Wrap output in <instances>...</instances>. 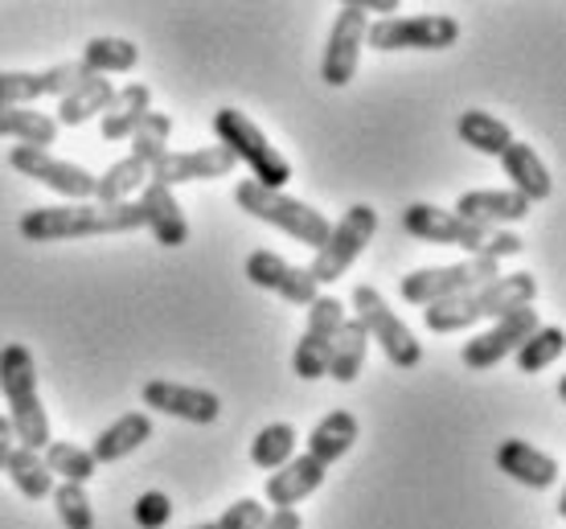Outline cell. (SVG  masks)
I'll return each instance as SVG.
<instances>
[{
    "mask_svg": "<svg viewBox=\"0 0 566 529\" xmlns=\"http://www.w3.org/2000/svg\"><path fill=\"white\" fill-rule=\"evenodd\" d=\"M140 226V201H124V205H99V201L38 205V210H25L17 222L25 243H71V239H95V234H128V230Z\"/></svg>",
    "mask_w": 566,
    "mask_h": 529,
    "instance_id": "6da1fadb",
    "label": "cell"
},
{
    "mask_svg": "<svg viewBox=\"0 0 566 529\" xmlns=\"http://www.w3.org/2000/svg\"><path fill=\"white\" fill-rule=\"evenodd\" d=\"M538 300V279L530 272H513V275H496L493 284L476 287L468 296H455L448 304H431L423 308V325L431 332H464L481 320H501L513 308H525V304Z\"/></svg>",
    "mask_w": 566,
    "mask_h": 529,
    "instance_id": "7a4b0ae2",
    "label": "cell"
},
{
    "mask_svg": "<svg viewBox=\"0 0 566 529\" xmlns=\"http://www.w3.org/2000/svg\"><path fill=\"white\" fill-rule=\"evenodd\" d=\"M0 390L9 402V427L13 440H21V447L29 452H45L50 447V415L38 394V361L25 345H4L0 349Z\"/></svg>",
    "mask_w": 566,
    "mask_h": 529,
    "instance_id": "3957f363",
    "label": "cell"
},
{
    "mask_svg": "<svg viewBox=\"0 0 566 529\" xmlns=\"http://www.w3.org/2000/svg\"><path fill=\"white\" fill-rule=\"evenodd\" d=\"M213 136H218V144L227 148L230 157L242 160V165L251 169V181H255V186L283 193V186L292 181L287 157L268 140V131L259 128L247 112H239V107H218V112H213Z\"/></svg>",
    "mask_w": 566,
    "mask_h": 529,
    "instance_id": "277c9868",
    "label": "cell"
},
{
    "mask_svg": "<svg viewBox=\"0 0 566 529\" xmlns=\"http://www.w3.org/2000/svg\"><path fill=\"white\" fill-rule=\"evenodd\" d=\"M234 205H239L242 214L259 218V222H268V226L283 230L287 239H296V243L312 246V251H321L328 239V222L321 210H312L308 201H296L287 198V193H275V189H263L255 181H239L234 186Z\"/></svg>",
    "mask_w": 566,
    "mask_h": 529,
    "instance_id": "5b68a950",
    "label": "cell"
},
{
    "mask_svg": "<svg viewBox=\"0 0 566 529\" xmlns=\"http://www.w3.org/2000/svg\"><path fill=\"white\" fill-rule=\"evenodd\" d=\"M496 275H501V263L468 255L460 263H443V267H423V272L402 275L398 296L407 304H415V308H431V304H448L455 296H468L476 287L493 284Z\"/></svg>",
    "mask_w": 566,
    "mask_h": 529,
    "instance_id": "8992f818",
    "label": "cell"
},
{
    "mask_svg": "<svg viewBox=\"0 0 566 529\" xmlns=\"http://www.w3.org/2000/svg\"><path fill=\"white\" fill-rule=\"evenodd\" d=\"M374 234H378V210H374L369 201H357V205H349V210L333 222L325 246H321V251H316V258L308 263V275L316 279V287L337 284L340 275L357 263V255L374 243Z\"/></svg>",
    "mask_w": 566,
    "mask_h": 529,
    "instance_id": "52a82bcc",
    "label": "cell"
},
{
    "mask_svg": "<svg viewBox=\"0 0 566 529\" xmlns=\"http://www.w3.org/2000/svg\"><path fill=\"white\" fill-rule=\"evenodd\" d=\"M460 21L452 13H411V17H386L369 21L366 45L378 54L395 50H452L460 42Z\"/></svg>",
    "mask_w": 566,
    "mask_h": 529,
    "instance_id": "ba28073f",
    "label": "cell"
},
{
    "mask_svg": "<svg viewBox=\"0 0 566 529\" xmlns=\"http://www.w3.org/2000/svg\"><path fill=\"white\" fill-rule=\"evenodd\" d=\"M349 304L357 308V320H361L366 337L382 345L386 361H390L395 370H415V366L423 361V345L415 341V332L398 320V313L386 304V296L378 292V287L357 284L354 300H349Z\"/></svg>",
    "mask_w": 566,
    "mask_h": 529,
    "instance_id": "9c48e42d",
    "label": "cell"
},
{
    "mask_svg": "<svg viewBox=\"0 0 566 529\" xmlns=\"http://www.w3.org/2000/svg\"><path fill=\"white\" fill-rule=\"evenodd\" d=\"M366 29H369V17H366V9H361V0L340 4L337 17H333V29H328L325 57H321V78H325V86L340 91V86H349L357 78Z\"/></svg>",
    "mask_w": 566,
    "mask_h": 529,
    "instance_id": "30bf717a",
    "label": "cell"
},
{
    "mask_svg": "<svg viewBox=\"0 0 566 529\" xmlns=\"http://www.w3.org/2000/svg\"><path fill=\"white\" fill-rule=\"evenodd\" d=\"M9 169L45 186L50 193H62L66 201H91L95 198V172L74 165V160H62L54 152H42V148H25L17 144L9 152Z\"/></svg>",
    "mask_w": 566,
    "mask_h": 529,
    "instance_id": "8fae6325",
    "label": "cell"
},
{
    "mask_svg": "<svg viewBox=\"0 0 566 529\" xmlns=\"http://www.w3.org/2000/svg\"><path fill=\"white\" fill-rule=\"evenodd\" d=\"M402 230L419 239V243H431V246H460L468 255L484 258V246H489V234L493 230H481V226H468L464 218H455L452 210H439L431 201H411L407 210H402Z\"/></svg>",
    "mask_w": 566,
    "mask_h": 529,
    "instance_id": "7c38bea8",
    "label": "cell"
},
{
    "mask_svg": "<svg viewBox=\"0 0 566 529\" xmlns=\"http://www.w3.org/2000/svg\"><path fill=\"white\" fill-rule=\"evenodd\" d=\"M538 308L534 304H525V308H513V313H505L501 320H496L493 329L476 332L472 341H464V349H460V361H464V370H493L496 361H505L517 353V345L530 337V332H538Z\"/></svg>",
    "mask_w": 566,
    "mask_h": 529,
    "instance_id": "4fadbf2b",
    "label": "cell"
},
{
    "mask_svg": "<svg viewBox=\"0 0 566 529\" xmlns=\"http://www.w3.org/2000/svg\"><path fill=\"white\" fill-rule=\"evenodd\" d=\"M345 325V304L337 296H316L308 304V329L296 341V353H292V373L304 378V382H316L325 378L328 366V349H333V337Z\"/></svg>",
    "mask_w": 566,
    "mask_h": 529,
    "instance_id": "5bb4252c",
    "label": "cell"
},
{
    "mask_svg": "<svg viewBox=\"0 0 566 529\" xmlns=\"http://www.w3.org/2000/svg\"><path fill=\"white\" fill-rule=\"evenodd\" d=\"M140 402L148 411H160V415L181 419V423H198V427H210L213 419L222 415V399L213 390L185 387V382H169V378L144 382Z\"/></svg>",
    "mask_w": 566,
    "mask_h": 529,
    "instance_id": "9a60e30c",
    "label": "cell"
},
{
    "mask_svg": "<svg viewBox=\"0 0 566 529\" xmlns=\"http://www.w3.org/2000/svg\"><path fill=\"white\" fill-rule=\"evenodd\" d=\"M83 78L86 71L78 66V57L45 66V71H0V107H29V103L45 99V95L62 99Z\"/></svg>",
    "mask_w": 566,
    "mask_h": 529,
    "instance_id": "2e32d148",
    "label": "cell"
},
{
    "mask_svg": "<svg viewBox=\"0 0 566 529\" xmlns=\"http://www.w3.org/2000/svg\"><path fill=\"white\" fill-rule=\"evenodd\" d=\"M242 272H247V279L255 287L275 292L280 300L296 304V308H308V304L321 296V287H316V279L308 275V267H292V263L283 255H275V251H251Z\"/></svg>",
    "mask_w": 566,
    "mask_h": 529,
    "instance_id": "e0dca14e",
    "label": "cell"
},
{
    "mask_svg": "<svg viewBox=\"0 0 566 529\" xmlns=\"http://www.w3.org/2000/svg\"><path fill=\"white\" fill-rule=\"evenodd\" d=\"M230 172H234V157L222 144H210V148H193V152H165L148 169V181L177 189L189 186V181H218V177H230Z\"/></svg>",
    "mask_w": 566,
    "mask_h": 529,
    "instance_id": "ac0fdd59",
    "label": "cell"
},
{
    "mask_svg": "<svg viewBox=\"0 0 566 529\" xmlns=\"http://www.w3.org/2000/svg\"><path fill=\"white\" fill-rule=\"evenodd\" d=\"M455 218H464L468 226H481V230H501L513 226L530 218V201L513 189H468L455 198Z\"/></svg>",
    "mask_w": 566,
    "mask_h": 529,
    "instance_id": "d6986e66",
    "label": "cell"
},
{
    "mask_svg": "<svg viewBox=\"0 0 566 529\" xmlns=\"http://www.w3.org/2000/svg\"><path fill=\"white\" fill-rule=\"evenodd\" d=\"M325 476H328V468L321 459H312L308 452H300V456H292L283 464L280 473L268 476V505H275V509H296L304 497H312L316 488L325 485Z\"/></svg>",
    "mask_w": 566,
    "mask_h": 529,
    "instance_id": "ffe728a7",
    "label": "cell"
},
{
    "mask_svg": "<svg viewBox=\"0 0 566 529\" xmlns=\"http://www.w3.org/2000/svg\"><path fill=\"white\" fill-rule=\"evenodd\" d=\"M496 468L525 488H551L558 480V459L525 440H501L496 444Z\"/></svg>",
    "mask_w": 566,
    "mask_h": 529,
    "instance_id": "44dd1931",
    "label": "cell"
},
{
    "mask_svg": "<svg viewBox=\"0 0 566 529\" xmlns=\"http://www.w3.org/2000/svg\"><path fill=\"white\" fill-rule=\"evenodd\" d=\"M496 160H501V169H505V177H510L513 193H522L530 205H534V201H546L554 193L551 169H546V160H542L530 144L513 140Z\"/></svg>",
    "mask_w": 566,
    "mask_h": 529,
    "instance_id": "7402d4cb",
    "label": "cell"
},
{
    "mask_svg": "<svg viewBox=\"0 0 566 529\" xmlns=\"http://www.w3.org/2000/svg\"><path fill=\"white\" fill-rule=\"evenodd\" d=\"M148 440H153V415L148 411H128V415H119L115 423H107L86 452H91L95 464H115V459L132 456L136 447H144Z\"/></svg>",
    "mask_w": 566,
    "mask_h": 529,
    "instance_id": "603a6c76",
    "label": "cell"
},
{
    "mask_svg": "<svg viewBox=\"0 0 566 529\" xmlns=\"http://www.w3.org/2000/svg\"><path fill=\"white\" fill-rule=\"evenodd\" d=\"M140 210H144V226L153 230V239L160 246H185L189 243V222H185L172 189L148 181L144 193H140Z\"/></svg>",
    "mask_w": 566,
    "mask_h": 529,
    "instance_id": "cb8c5ba5",
    "label": "cell"
},
{
    "mask_svg": "<svg viewBox=\"0 0 566 529\" xmlns=\"http://www.w3.org/2000/svg\"><path fill=\"white\" fill-rule=\"evenodd\" d=\"M115 99L112 78H99V74H86L83 83L71 86L62 99H57V128H83L95 115L107 112V103Z\"/></svg>",
    "mask_w": 566,
    "mask_h": 529,
    "instance_id": "d4e9b609",
    "label": "cell"
},
{
    "mask_svg": "<svg viewBox=\"0 0 566 529\" xmlns=\"http://www.w3.org/2000/svg\"><path fill=\"white\" fill-rule=\"evenodd\" d=\"M153 112V91L144 83H128L115 91V99L103 112V140H132V131L144 124V115Z\"/></svg>",
    "mask_w": 566,
    "mask_h": 529,
    "instance_id": "484cf974",
    "label": "cell"
},
{
    "mask_svg": "<svg viewBox=\"0 0 566 529\" xmlns=\"http://www.w3.org/2000/svg\"><path fill=\"white\" fill-rule=\"evenodd\" d=\"M361 435V423H357L354 411H328L308 435V456L321 459L325 468H333L340 456H349V447L357 444Z\"/></svg>",
    "mask_w": 566,
    "mask_h": 529,
    "instance_id": "4316f807",
    "label": "cell"
},
{
    "mask_svg": "<svg viewBox=\"0 0 566 529\" xmlns=\"http://www.w3.org/2000/svg\"><path fill=\"white\" fill-rule=\"evenodd\" d=\"M366 349H369V337H366V329H361V320H357V316H345V325L337 329L333 349H328L325 378H333L340 387L357 382V373L366 366Z\"/></svg>",
    "mask_w": 566,
    "mask_h": 529,
    "instance_id": "83f0119b",
    "label": "cell"
},
{
    "mask_svg": "<svg viewBox=\"0 0 566 529\" xmlns=\"http://www.w3.org/2000/svg\"><path fill=\"white\" fill-rule=\"evenodd\" d=\"M455 136H460L472 152H484V157H501V152L513 144L510 124L489 112H481V107H472V112H464L460 119H455Z\"/></svg>",
    "mask_w": 566,
    "mask_h": 529,
    "instance_id": "f1b7e54d",
    "label": "cell"
},
{
    "mask_svg": "<svg viewBox=\"0 0 566 529\" xmlns=\"http://www.w3.org/2000/svg\"><path fill=\"white\" fill-rule=\"evenodd\" d=\"M0 140H17L45 152V144L57 140V119L33 107H0Z\"/></svg>",
    "mask_w": 566,
    "mask_h": 529,
    "instance_id": "f546056e",
    "label": "cell"
},
{
    "mask_svg": "<svg viewBox=\"0 0 566 529\" xmlns=\"http://www.w3.org/2000/svg\"><path fill=\"white\" fill-rule=\"evenodd\" d=\"M136 62H140V45H132L128 38H91L83 45V57H78V66L86 74H128L136 71Z\"/></svg>",
    "mask_w": 566,
    "mask_h": 529,
    "instance_id": "4dcf8cb0",
    "label": "cell"
},
{
    "mask_svg": "<svg viewBox=\"0 0 566 529\" xmlns=\"http://www.w3.org/2000/svg\"><path fill=\"white\" fill-rule=\"evenodd\" d=\"M144 186H148V165H140L136 157H124L115 160L103 177H95V198L91 201H99V205H124Z\"/></svg>",
    "mask_w": 566,
    "mask_h": 529,
    "instance_id": "1f68e13d",
    "label": "cell"
},
{
    "mask_svg": "<svg viewBox=\"0 0 566 529\" xmlns=\"http://www.w3.org/2000/svg\"><path fill=\"white\" fill-rule=\"evenodd\" d=\"M4 473H9V480L17 485V493L29 497V501H42V497L54 493V476H50V468L42 464V452L13 447L9 459H4Z\"/></svg>",
    "mask_w": 566,
    "mask_h": 529,
    "instance_id": "d6a6232c",
    "label": "cell"
},
{
    "mask_svg": "<svg viewBox=\"0 0 566 529\" xmlns=\"http://www.w3.org/2000/svg\"><path fill=\"white\" fill-rule=\"evenodd\" d=\"M296 440L300 435L292 423H268V427L251 440V464L263 468V473H280L283 464L296 456Z\"/></svg>",
    "mask_w": 566,
    "mask_h": 529,
    "instance_id": "836d02e7",
    "label": "cell"
},
{
    "mask_svg": "<svg viewBox=\"0 0 566 529\" xmlns=\"http://www.w3.org/2000/svg\"><path fill=\"white\" fill-rule=\"evenodd\" d=\"M42 464L50 468V476H62V485H83V488L91 476L99 473V464L91 459V452L71 444V440H50Z\"/></svg>",
    "mask_w": 566,
    "mask_h": 529,
    "instance_id": "e575fe53",
    "label": "cell"
},
{
    "mask_svg": "<svg viewBox=\"0 0 566 529\" xmlns=\"http://www.w3.org/2000/svg\"><path fill=\"white\" fill-rule=\"evenodd\" d=\"M563 349H566V332L558 329V325H538V332H530V337L517 345L513 361H517L522 373H542L546 366H554V361L563 358Z\"/></svg>",
    "mask_w": 566,
    "mask_h": 529,
    "instance_id": "d590c367",
    "label": "cell"
},
{
    "mask_svg": "<svg viewBox=\"0 0 566 529\" xmlns=\"http://www.w3.org/2000/svg\"><path fill=\"white\" fill-rule=\"evenodd\" d=\"M169 136H172V115L148 112L140 128L132 131V152H128V157H136L140 165H148V169H153L156 160L169 152Z\"/></svg>",
    "mask_w": 566,
    "mask_h": 529,
    "instance_id": "8d00e7d4",
    "label": "cell"
},
{
    "mask_svg": "<svg viewBox=\"0 0 566 529\" xmlns=\"http://www.w3.org/2000/svg\"><path fill=\"white\" fill-rule=\"evenodd\" d=\"M50 497H54L57 521L66 529H95V509L83 485H57Z\"/></svg>",
    "mask_w": 566,
    "mask_h": 529,
    "instance_id": "74e56055",
    "label": "cell"
},
{
    "mask_svg": "<svg viewBox=\"0 0 566 529\" xmlns=\"http://www.w3.org/2000/svg\"><path fill=\"white\" fill-rule=\"evenodd\" d=\"M263 521H268V505L255 497H239L234 505H227V514L218 521H201L189 529H263Z\"/></svg>",
    "mask_w": 566,
    "mask_h": 529,
    "instance_id": "f35d334b",
    "label": "cell"
},
{
    "mask_svg": "<svg viewBox=\"0 0 566 529\" xmlns=\"http://www.w3.org/2000/svg\"><path fill=\"white\" fill-rule=\"evenodd\" d=\"M132 517H136V526L140 529H165L172 517V501L169 493H144V497H136V509H132Z\"/></svg>",
    "mask_w": 566,
    "mask_h": 529,
    "instance_id": "ab89813d",
    "label": "cell"
},
{
    "mask_svg": "<svg viewBox=\"0 0 566 529\" xmlns=\"http://www.w3.org/2000/svg\"><path fill=\"white\" fill-rule=\"evenodd\" d=\"M263 529H304V517L296 509H271Z\"/></svg>",
    "mask_w": 566,
    "mask_h": 529,
    "instance_id": "60d3db41",
    "label": "cell"
},
{
    "mask_svg": "<svg viewBox=\"0 0 566 529\" xmlns=\"http://www.w3.org/2000/svg\"><path fill=\"white\" fill-rule=\"evenodd\" d=\"M361 9H366V17L369 13H382L378 21H386V17L398 13V0H361Z\"/></svg>",
    "mask_w": 566,
    "mask_h": 529,
    "instance_id": "b9f144b4",
    "label": "cell"
},
{
    "mask_svg": "<svg viewBox=\"0 0 566 529\" xmlns=\"http://www.w3.org/2000/svg\"><path fill=\"white\" fill-rule=\"evenodd\" d=\"M9 452H13V427H9V419L0 415V468H4Z\"/></svg>",
    "mask_w": 566,
    "mask_h": 529,
    "instance_id": "7bdbcfd3",
    "label": "cell"
}]
</instances>
